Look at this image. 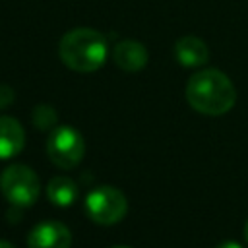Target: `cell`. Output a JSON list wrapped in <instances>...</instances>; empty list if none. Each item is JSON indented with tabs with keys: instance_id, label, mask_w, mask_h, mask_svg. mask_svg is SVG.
<instances>
[{
	"instance_id": "obj_1",
	"label": "cell",
	"mask_w": 248,
	"mask_h": 248,
	"mask_svg": "<svg viewBox=\"0 0 248 248\" xmlns=\"http://www.w3.org/2000/svg\"><path fill=\"white\" fill-rule=\"evenodd\" d=\"M186 99L194 110L207 116H219L234 107L236 89L229 76L215 68H205L188 79Z\"/></svg>"
},
{
	"instance_id": "obj_2",
	"label": "cell",
	"mask_w": 248,
	"mask_h": 248,
	"mask_svg": "<svg viewBox=\"0 0 248 248\" xmlns=\"http://www.w3.org/2000/svg\"><path fill=\"white\" fill-rule=\"evenodd\" d=\"M58 54L64 66H68L74 72H95L99 70L108 54V45L103 33L89 29V27H78L68 31L58 45Z\"/></svg>"
},
{
	"instance_id": "obj_3",
	"label": "cell",
	"mask_w": 248,
	"mask_h": 248,
	"mask_svg": "<svg viewBox=\"0 0 248 248\" xmlns=\"http://www.w3.org/2000/svg\"><path fill=\"white\" fill-rule=\"evenodd\" d=\"M0 190L14 207H29L37 202L41 182L27 165H10L0 176Z\"/></svg>"
},
{
	"instance_id": "obj_4",
	"label": "cell",
	"mask_w": 248,
	"mask_h": 248,
	"mask_svg": "<svg viewBox=\"0 0 248 248\" xmlns=\"http://www.w3.org/2000/svg\"><path fill=\"white\" fill-rule=\"evenodd\" d=\"M85 211L91 221L99 225H114L122 221L128 211L124 194L112 186H97L85 198Z\"/></svg>"
},
{
	"instance_id": "obj_5",
	"label": "cell",
	"mask_w": 248,
	"mask_h": 248,
	"mask_svg": "<svg viewBox=\"0 0 248 248\" xmlns=\"http://www.w3.org/2000/svg\"><path fill=\"white\" fill-rule=\"evenodd\" d=\"M48 159L60 169H74L85 153L81 134L72 126H56L46 141Z\"/></svg>"
},
{
	"instance_id": "obj_6",
	"label": "cell",
	"mask_w": 248,
	"mask_h": 248,
	"mask_svg": "<svg viewBox=\"0 0 248 248\" xmlns=\"http://www.w3.org/2000/svg\"><path fill=\"white\" fill-rule=\"evenodd\" d=\"M72 232L60 221H43L27 236V248H70Z\"/></svg>"
},
{
	"instance_id": "obj_7",
	"label": "cell",
	"mask_w": 248,
	"mask_h": 248,
	"mask_svg": "<svg viewBox=\"0 0 248 248\" xmlns=\"http://www.w3.org/2000/svg\"><path fill=\"white\" fill-rule=\"evenodd\" d=\"M112 58L114 64L124 70V72H140L145 64H147V48L134 41V39H124L120 43H116L114 50H112Z\"/></svg>"
},
{
	"instance_id": "obj_8",
	"label": "cell",
	"mask_w": 248,
	"mask_h": 248,
	"mask_svg": "<svg viewBox=\"0 0 248 248\" xmlns=\"http://www.w3.org/2000/svg\"><path fill=\"white\" fill-rule=\"evenodd\" d=\"M25 143L23 126L12 116H0V159L16 157Z\"/></svg>"
},
{
	"instance_id": "obj_9",
	"label": "cell",
	"mask_w": 248,
	"mask_h": 248,
	"mask_svg": "<svg viewBox=\"0 0 248 248\" xmlns=\"http://www.w3.org/2000/svg\"><path fill=\"white\" fill-rule=\"evenodd\" d=\"M174 56L176 60L186 68H198L203 66L209 60V48L200 37H182L174 45Z\"/></svg>"
},
{
	"instance_id": "obj_10",
	"label": "cell",
	"mask_w": 248,
	"mask_h": 248,
	"mask_svg": "<svg viewBox=\"0 0 248 248\" xmlns=\"http://www.w3.org/2000/svg\"><path fill=\"white\" fill-rule=\"evenodd\" d=\"M46 196L48 200L58 205V207H70L78 196H79V190H78V184L68 178V176H54L50 178L48 186H46Z\"/></svg>"
},
{
	"instance_id": "obj_11",
	"label": "cell",
	"mask_w": 248,
	"mask_h": 248,
	"mask_svg": "<svg viewBox=\"0 0 248 248\" xmlns=\"http://www.w3.org/2000/svg\"><path fill=\"white\" fill-rule=\"evenodd\" d=\"M33 124L39 130H52L56 124V110L48 105H37L33 108Z\"/></svg>"
},
{
	"instance_id": "obj_12",
	"label": "cell",
	"mask_w": 248,
	"mask_h": 248,
	"mask_svg": "<svg viewBox=\"0 0 248 248\" xmlns=\"http://www.w3.org/2000/svg\"><path fill=\"white\" fill-rule=\"evenodd\" d=\"M14 103V89L8 85H0V108Z\"/></svg>"
},
{
	"instance_id": "obj_13",
	"label": "cell",
	"mask_w": 248,
	"mask_h": 248,
	"mask_svg": "<svg viewBox=\"0 0 248 248\" xmlns=\"http://www.w3.org/2000/svg\"><path fill=\"white\" fill-rule=\"evenodd\" d=\"M217 248H242L238 242H234V240H227V242H223V244H219Z\"/></svg>"
},
{
	"instance_id": "obj_14",
	"label": "cell",
	"mask_w": 248,
	"mask_h": 248,
	"mask_svg": "<svg viewBox=\"0 0 248 248\" xmlns=\"http://www.w3.org/2000/svg\"><path fill=\"white\" fill-rule=\"evenodd\" d=\"M0 248H16L12 242H8V240H0Z\"/></svg>"
},
{
	"instance_id": "obj_15",
	"label": "cell",
	"mask_w": 248,
	"mask_h": 248,
	"mask_svg": "<svg viewBox=\"0 0 248 248\" xmlns=\"http://www.w3.org/2000/svg\"><path fill=\"white\" fill-rule=\"evenodd\" d=\"M244 236H246V242H248V221H246V227H244Z\"/></svg>"
},
{
	"instance_id": "obj_16",
	"label": "cell",
	"mask_w": 248,
	"mask_h": 248,
	"mask_svg": "<svg viewBox=\"0 0 248 248\" xmlns=\"http://www.w3.org/2000/svg\"><path fill=\"white\" fill-rule=\"evenodd\" d=\"M110 248H132V246H110Z\"/></svg>"
}]
</instances>
